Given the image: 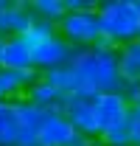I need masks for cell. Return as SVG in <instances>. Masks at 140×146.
Listing matches in <instances>:
<instances>
[{
  "label": "cell",
  "mask_w": 140,
  "mask_h": 146,
  "mask_svg": "<svg viewBox=\"0 0 140 146\" xmlns=\"http://www.w3.org/2000/svg\"><path fill=\"white\" fill-rule=\"evenodd\" d=\"M70 70L76 76V96L95 98L101 93L121 90V70H118V45L109 39H98L92 48H76L70 59Z\"/></svg>",
  "instance_id": "1"
},
{
  "label": "cell",
  "mask_w": 140,
  "mask_h": 146,
  "mask_svg": "<svg viewBox=\"0 0 140 146\" xmlns=\"http://www.w3.org/2000/svg\"><path fill=\"white\" fill-rule=\"evenodd\" d=\"M95 14L101 36L118 48L140 36V0H101Z\"/></svg>",
  "instance_id": "2"
},
{
  "label": "cell",
  "mask_w": 140,
  "mask_h": 146,
  "mask_svg": "<svg viewBox=\"0 0 140 146\" xmlns=\"http://www.w3.org/2000/svg\"><path fill=\"white\" fill-rule=\"evenodd\" d=\"M56 28H59V36L73 48H92L101 39V25H98V14L95 11H87V14L67 11L59 20Z\"/></svg>",
  "instance_id": "3"
},
{
  "label": "cell",
  "mask_w": 140,
  "mask_h": 146,
  "mask_svg": "<svg viewBox=\"0 0 140 146\" xmlns=\"http://www.w3.org/2000/svg\"><path fill=\"white\" fill-rule=\"evenodd\" d=\"M73 54H76V48L67 45L56 34V36H51V39H45V42L31 48V65H34V70L45 73V70H53V68H62V65H70Z\"/></svg>",
  "instance_id": "4"
},
{
  "label": "cell",
  "mask_w": 140,
  "mask_h": 146,
  "mask_svg": "<svg viewBox=\"0 0 140 146\" xmlns=\"http://www.w3.org/2000/svg\"><path fill=\"white\" fill-rule=\"evenodd\" d=\"M34 20L28 0H0V36H25Z\"/></svg>",
  "instance_id": "5"
},
{
  "label": "cell",
  "mask_w": 140,
  "mask_h": 146,
  "mask_svg": "<svg viewBox=\"0 0 140 146\" xmlns=\"http://www.w3.org/2000/svg\"><path fill=\"white\" fill-rule=\"evenodd\" d=\"M129 101L123 98L121 93H101V96H95L92 98V115H95V127H98V135L106 132L109 127H115V124H121L129 118Z\"/></svg>",
  "instance_id": "6"
},
{
  "label": "cell",
  "mask_w": 140,
  "mask_h": 146,
  "mask_svg": "<svg viewBox=\"0 0 140 146\" xmlns=\"http://www.w3.org/2000/svg\"><path fill=\"white\" fill-rule=\"evenodd\" d=\"M59 112L73 124V129H76L79 135L98 138L95 115H92V98H84V96L70 93V96H65V101H62V110H59Z\"/></svg>",
  "instance_id": "7"
},
{
  "label": "cell",
  "mask_w": 140,
  "mask_h": 146,
  "mask_svg": "<svg viewBox=\"0 0 140 146\" xmlns=\"http://www.w3.org/2000/svg\"><path fill=\"white\" fill-rule=\"evenodd\" d=\"M73 138H76V129L62 112H45L36 135V146H70Z\"/></svg>",
  "instance_id": "8"
},
{
  "label": "cell",
  "mask_w": 140,
  "mask_h": 146,
  "mask_svg": "<svg viewBox=\"0 0 140 146\" xmlns=\"http://www.w3.org/2000/svg\"><path fill=\"white\" fill-rule=\"evenodd\" d=\"M39 82V70H0V98L3 101H20L25 98V93L31 90V84Z\"/></svg>",
  "instance_id": "9"
},
{
  "label": "cell",
  "mask_w": 140,
  "mask_h": 146,
  "mask_svg": "<svg viewBox=\"0 0 140 146\" xmlns=\"http://www.w3.org/2000/svg\"><path fill=\"white\" fill-rule=\"evenodd\" d=\"M31 48L22 36H0V70H28Z\"/></svg>",
  "instance_id": "10"
},
{
  "label": "cell",
  "mask_w": 140,
  "mask_h": 146,
  "mask_svg": "<svg viewBox=\"0 0 140 146\" xmlns=\"http://www.w3.org/2000/svg\"><path fill=\"white\" fill-rule=\"evenodd\" d=\"M42 118H45L42 110L28 104L25 98L17 101V124H20L17 146H36V135H39V127H42Z\"/></svg>",
  "instance_id": "11"
},
{
  "label": "cell",
  "mask_w": 140,
  "mask_h": 146,
  "mask_svg": "<svg viewBox=\"0 0 140 146\" xmlns=\"http://www.w3.org/2000/svg\"><path fill=\"white\" fill-rule=\"evenodd\" d=\"M25 101L34 104L36 110H42V112H59L62 101H65V93H59L53 84H48L42 79V73H39V82L31 84V90L25 93Z\"/></svg>",
  "instance_id": "12"
},
{
  "label": "cell",
  "mask_w": 140,
  "mask_h": 146,
  "mask_svg": "<svg viewBox=\"0 0 140 146\" xmlns=\"http://www.w3.org/2000/svg\"><path fill=\"white\" fill-rule=\"evenodd\" d=\"M17 101H0V146H17Z\"/></svg>",
  "instance_id": "13"
},
{
  "label": "cell",
  "mask_w": 140,
  "mask_h": 146,
  "mask_svg": "<svg viewBox=\"0 0 140 146\" xmlns=\"http://www.w3.org/2000/svg\"><path fill=\"white\" fill-rule=\"evenodd\" d=\"M118 70L121 79H140V42H126L118 48Z\"/></svg>",
  "instance_id": "14"
},
{
  "label": "cell",
  "mask_w": 140,
  "mask_h": 146,
  "mask_svg": "<svg viewBox=\"0 0 140 146\" xmlns=\"http://www.w3.org/2000/svg\"><path fill=\"white\" fill-rule=\"evenodd\" d=\"M28 6H31L36 20H45V23H53V25H59V20L67 14L65 0H28Z\"/></svg>",
  "instance_id": "15"
},
{
  "label": "cell",
  "mask_w": 140,
  "mask_h": 146,
  "mask_svg": "<svg viewBox=\"0 0 140 146\" xmlns=\"http://www.w3.org/2000/svg\"><path fill=\"white\" fill-rule=\"evenodd\" d=\"M98 141L101 146H132V138H129V124L121 121V124H115V127H109L106 132L98 135Z\"/></svg>",
  "instance_id": "16"
},
{
  "label": "cell",
  "mask_w": 140,
  "mask_h": 146,
  "mask_svg": "<svg viewBox=\"0 0 140 146\" xmlns=\"http://www.w3.org/2000/svg\"><path fill=\"white\" fill-rule=\"evenodd\" d=\"M59 34V28L53 25V23H45V20H34V25L28 28V34L22 36L25 42H28V48H34L39 42H45V39H51V36Z\"/></svg>",
  "instance_id": "17"
},
{
  "label": "cell",
  "mask_w": 140,
  "mask_h": 146,
  "mask_svg": "<svg viewBox=\"0 0 140 146\" xmlns=\"http://www.w3.org/2000/svg\"><path fill=\"white\" fill-rule=\"evenodd\" d=\"M118 93L129 101V107H135V104L140 101V79H123Z\"/></svg>",
  "instance_id": "18"
},
{
  "label": "cell",
  "mask_w": 140,
  "mask_h": 146,
  "mask_svg": "<svg viewBox=\"0 0 140 146\" xmlns=\"http://www.w3.org/2000/svg\"><path fill=\"white\" fill-rule=\"evenodd\" d=\"M65 9L76 14H87V11H98V0H65Z\"/></svg>",
  "instance_id": "19"
},
{
  "label": "cell",
  "mask_w": 140,
  "mask_h": 146,
  "mask_svg": "<svg viewBox=\"0 0 140 146\" xmlns=\"http://www.w3.org/2000/svg\"><path fill=\"white\" fill-rule=\"evenodd\" d=\"M126 124H129V138H132V146H140V112H129V118H126Z\"/></svg>",
  "instance_id": "20"
},
{
  "label": "cell",
  "mask_w": 140,
  "mask_h": 146,
  "mask_svg": "<svg viewBox=\"0 0 140 146\" xmlns=\"http://www.w3.org/2000/svg\"><path fill=\"white\" fill-rule=\"evenodd\" d=\"M70 146H101V141L98 138H90V135H79L76 132V138H73V143Z\"/></svg>",
  "instance_id": "21"
},
{
  "label": "cell",
  "mask_w": 140,
  "mask_h": 146,
  "mask_svg": "<svg viewBox=\"0 0 140 146\" xmlns=\"http://www.w3.org/2000/svg\"><path fill=\"white\" fill-rule=\"evenodd\" d=\"M132 110H135V112H140V101H137V104H135V107H132Z\"/></svg>",
  "instance_id": "22"
},
{
  "label": "cell",
  "mask_w": 140,
  "mask_h": 146,
  "mask_svg": "<svg viewBox=\"0 0 140 146\" xmlns=\"http://www.w3.org/2000/svg\"><path fill=\"white\" fill-rule=\"evenodd\" d=\"M137 42H140V36H137Z\"/></svg>",
  "instance_id": "23"
},
{
  "label": "cell",
  "mask_w": 140,
  "mask_h": 146,
  "mask_svg": "<svg viewBox=\"0 0 140 146\" xmlns=\"http://www.w3.org/2000/svg\"><path fill=\"white\" fill-rule=\"evenodd\" d=\"M0 101H3V98H0Z\"/></svg>",
  "instance_id": "24"
}]
</instances>
